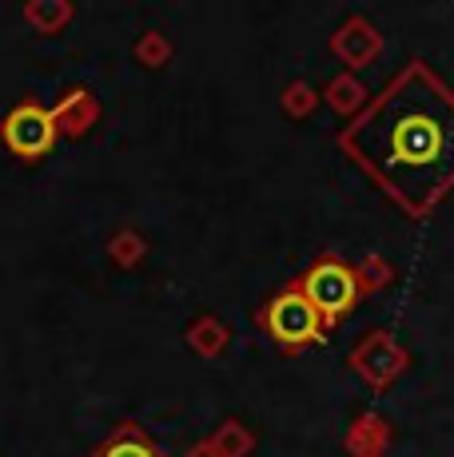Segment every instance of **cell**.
I'll use <instances>...</instances> for the list:
<instances>
[{
	"mask_svg": "<svg viewBox=\"0 0 454 457\" xmlns=\"http://www.w3.org/2000/svg\"><path fill=\"white\" fill-rule=\"evenodd\" d=\"M264 330L287 350L307 346V342H323V334H327L319 311L307 303V295H303L299 287H287V291H279L272 303H267Z\"/></svg>",
	"mask_w": 454,
	"mask_h": 457,
	"instance_id": "3",
	"label": "cell"
},
{
	"mask_svg": "<svg viewBox=\"0 0 454 457\" xmlns=\"http://www.w3.org/2000/svg\"><path fill=\"white\" fill-rule=\"evenodd\" d=\"M92 457H164V453L139 426H120Z\"/></svg>",
	"mask_w": 454,
	"mask_h": 457,
	"instance_id": "5",
	"label": "cell"
},
{
	"mask_svg": "<svg viewBox=\"0 0 454 457\" xmlns=\"http://www.w3.org/2000/svg\"><path fill=\"white\" fill-rule=\"evenodd\" d=\"M295 287H299V291L307 295V303L319 311L323 327H335L343 314H351L355 303H359V295H363L359 275L339 259H319Z\"/></svg>",
	"mask_w": 454,
	"mask_h": 457,
	"instance_id": "2",
	"label": "cell"
},
{
	"mask_svg": "<svg viewBox=\"0 0 454 457\" xmlns=\"http://www.w3.org/2000/svg\"><path fill=\"white\" fill-rule=\"evenodd\" d=\"M339 144L407 215H426L454 187V92L415 60Z\"/></svg>",
	"mask_w": 454,
	"mask_h": 457,
	"instance_id": "1",
	"label": "cell"
},
{
	"mask_svg": "<svg viewBox=\"0 0 454 457\" xmlns=\"http://www.w3.org/2000/svg\"><path fill=\"white\" fill-rule=\"evenodd\" d=\"M0 136H4V147L13 155H21V160H40L52 147V139H56V120H52L40 104H16L4 116Z\"/></svg>",
	"mask_w": 454,
	"mask_h": 457,
	"instance_id": "4",
	"label": "cell"
}]
</instances>
